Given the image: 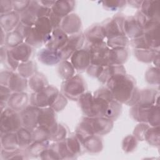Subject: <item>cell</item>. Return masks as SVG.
<instances>
[{
  "label": "cell",
  "instance_id": "1",
  "mask_svg": "<svg viewBox=\"0 0 160 160\" xmlns=\"http://www.w3.org/2000/svg\"><path fill=\"white\" fill-rule=\"evenodd\" d=\"M106 84L114 98L120 103L131 106L136 103L139 90L131 76L117 74L109 78Z\"/></svg>",
  "mask_w": 160,
  "mask_h": 160
},
{
  "label": "cell",
  "instance_id": "2",
  "mask_svg": "<svg viewBox=\"0 0 160 160\" xmlns=\"http://www.w3.org/2000/svg\"><path fill=\"white\" fill-rule=\"evenodd\" d=\"M59 93L54 86L48 85L38 92H34L30 98L31 105L39 108L50 107Z\"/></svg>",
  "mask_w": 160,
  "mask_h": 160
},
{
  "label": "cell",
  "instance_id": "3",
  "mask_svg": "<svg viewBox=\"0 0 160 160\" xmlns=\"http://www.w3.org/2000/svg\"><path fill=\"white\" fill-rule=\"evenodd\" d=\"M145 16L138 11L134 16L124 18L123 29L126 36L131 39L141 36L144 34V25L146 22Z\"/></svg>",
  "mask_w": 160,
  "mask_h": 160
},
{
  "label": "cell",
  "instance_id": "4",
  "mask_svg": "<svg viewBox=\"0 0 160 160\" xmlns=\"http://www.w3.org/2000/svg\"><path fill=\"white\" fill-rule=\"evenodd\" d=\"M22 122L20 114L11 108L4 109L1 113V134L16 132L21 128Z\"/></svg>",
  "mask_w": 160,
  "mask_h": 160
},
{
  "label": "cell",
  "instance_id": "5",
  "mask_svg": "<svg viewBox=\"0 0 160 160\" xmlns=\"http://www.w3.org/2000/svg\"><path fill=\"white\" fill-rule=\"evenodd\" d=\"M61 89L66 97L77 100L85 92V82L81 76L74 75L63 82Z\"/></svg>",
  "mask_w": 160,
  "mask_h": 160
},
{
  "label": "cell",
  "instance_id": "6",
  "mask_svg": "<svg viewBox=\"0 0 160 160\" xmlns=\"http://www.w3.org/2000/svg\"><path fill=\"white\" fill-rule=\"evenodd\" d=\"M88 50L91 57V64L102 66H109L108 58L109 48L105 41L90 44Z\"/></svg>",
  "mask_w": 160,
  "mask_h": 160
},
{
  "label": "cell",
  "instance_id": "7",
  "mask_svg": "<svg viewBox=\"0 0 160 160\" xmlns=\"http://www.w3.org/2000/svg\"><path fill=\"white\" fill-rule=\"evenodd\" d=\"M150 48H159V20L148 19L144 26V34Z\"/></svg>",
  "mask_w": 160,
  "mask_h": 160
},
{
  "label": "cell",
  "instance_id": "8",
  "mask_svg": "<svg viewBox=\"0 0 160 160\" xmlns=\"http://www.w3.org/2000/svg\"><path fill=\"white\" fill-rule=\"evenodd\" d=\"M85 39L84 34L82 33H77L70 35L68 37V40L65 46L59 50L61 61L67 60L71 58L72 53L76 50L80 49L82 47Z\"/></svg>",
  "mask_w": 160,
  "mask_h": 160
},
{
  "label": "cell",
  "instance_id": "9",
  "mask_svg": "<svg viewBox=\"0 0 160 160\" xmlns=\"http://www.w3.org/2000/svg\"><path fill=\"white\" fill-rule=\"evenodd\" d=\"M90 125L93 132L96 135H104L109 133L112 129L114 122L105 117H84Z\"/></svg>",
  "mask_w": 160,
  "mask_h": 160
},
{
  "label": "cell",
  "instance_id": "10",
  "mask_svg": "<svg viewBox=\"0 0 160 160\" xmlns=\"http://www.w3.org/2000/svg\"><path fill=\"white\" fill-rule=\"evenodd\" d=\"M39 111L40 108L34 106H26L20 114L22 126L31 131L36 129L38 126Z\"/></svg>",
  "mask_w": 160,
  "mask_h": 160
},
{
  "label": "cell",
  "instance_id": "11",
  "mask_svg": "<svg viewBox=\"0 0 160 160\" xmlns=\"http://www.w3.org/2000/svg\"><path fill=\"white\" fill-rule=\"evenodd\" d=\"M124 20L122 16H116L102 26L107 39L126 35L123 29Z\"/></svg>",
  "mask_w": 160,
  "mask_h": 160
},
{
  "label": "cell",
  "instance_id": "12",
  "mask_svg": "<svg viewBox=\"0 0 160 160\" xmlns=\"http://www.w3.org/2000/svg\"><path fill=\"white\" fill-rule=\"evenodd\" d=\"M70 62L77 71H82L87 69L91 64V57L89 51L84 49L76 50L71 55Z\"/></svg>",
  "mask_w": 160,
  "mask_h": 160
},
{
  "label": "cell",
  "instance_id": "13",
  "mask_svg": "<svg viewBox=\"0 0 160 160\" xmlns=\"http://www.w3.org/2000/svg\"><path fill=\"white\" fill-rule=\"evenodd\" d=\"M68 37V34L61 28L54 29L49 41L45 44L46 48L52 50L59 51L67 43Z\"/></svg>",
  "mask_w": 160,
  "mask_h": 160
},
{
  "label": "cell",
  "instance_id": "14",
  "mask_svg": "<svg viewBox=\"0 0 160 160\" xmlns=\"http://www.w3.org/2000/svg\"><path fill=\"white\" fill-rule=\"evenodd\" d=\"M57 125L55 111L50 107L40 108L38 116V126L48 128L51 133Z\"/></svg>",
  "mask_w": 160,
  "mask_h": 160
},
{
  "label": "cell",
  "instance_id": "15",
  "mask_svg": "<svg viewBox=\"0 0 160 160\" xmlns=\"http://www.w3.org/2000/svg\"><path fill=\"white\" fill-rule=\"evenodd\" d=\"M81 28V21L76 14H69L64 17L61 24V28L67 34L72 35L79 33Z\"/></svg>",
  "mask_w": 160,
  "mask_h": 160
},
{
  "label": "cell",
  "instance_id": "16",
  "mask_svg": "<svg viewBox=\"0 0 160 160\" xmlns=\"http://www.w3.org/2000/svg\"><path fill=\"white\" fill-rule=\"evenodd\" d=\"M19 21H21V15L14 11H12L6 14H1L0 16L1 29L7 33L15 30L19 24Z\"/></svg>",
  "mask_w": 160,
  "mask_h": 160
},
{
  "label": "cell",
  "instance_id": "17",
  "mask_svg": "<svg viewBox=\"0 0 160 160\" xmlns=\"http://www.w3.org/2000/svg\"><path fill=\"white\" fill-rule=\"evenodd\" d=\"M41 3L37 1H31L29 7L21 14L20 22L28 26H34L38 18L37 12Z\"/></svg>",
  "mask_w": 160,
  "mask_h": 160
},
{
  "label": "cell",
  "instance_id": "18",
  "mask_svg": "<svg viewBox=\"0 0 160 160\" xmlns=\"http://www.w3.org/2000/svg\"><path fill=\"white\" fill-rule=\"evenodd\" d=\"M159 95L158 91L152 89H142L139 91L138 96L136 104L150 107L154 104H159Z\"/></svg>",
  "mask_w": 160,
  "mask_h": 160
},
{
  "label": "cell",
  "instance_id": "19",
  "mask_svg": "<svg viewBox=\"0 0 160 160\" xmlns=\"http://www.w3.org/2000/svg\"><path fill=\"white\" fill-rule=\"evenodd\" d=\"M38 59L42 64L47 66H53L61 61V57L59 51L44 48L38 53Z\"/></svg>",
  "mask_w": 160,
  "mask_h": 160
},
{
  "label": "cell",
  "instance_id": "20",
  "mask_svg": "<svg viewBox=\"0 0 160 160\" xmlns=\"http://www.w3.org/2000/svg\"><path fill=\"white\" fill-rule=\"evenodd\" d=\"M11 55L19 62H24L30 61L29 59L32 52V47L23 42L18 46L9 50Z\"/></svg>",
  "mask_w": 160,
  "mask_h": 160
},
{
  "label": "cell",
  "instance_id": "21",
  "mask_svg": "<svg viewBox=\"0 0 160 160\" xmlns=\"http://www.w3.org/2000/svg\"><path fill=\"white\" fill-rule=\"evenodd\" d=\"M28 81L18 73L11 72L6 86L8 87L14 92H21L27 88Z\"/></svg>",
  "mask_w": 160,
  "mask_h": 160
},
{
  "label": "cell",
  "instance_id": "22",
  "mask_svg": "<svg viewBox=\"0 0 160 160\" xmlns=\"http://www.w3.org/2000/svg\"><path fill=\"white\" fill-rule=\"evenodd\" d=\"M140 12L149 19L159 20V6L157 1H142Z\"/></svg>",
  "mask_w": 160,
  "mask_h": 160
},
{
  "label": "cell",
  "instance_id": "23",
  "mask_svg": "<svg viewBox=\"0 0 160 160\" xmlns=\"http://www.w3.org/2000/svg\"><path fill=\"white\" fill-rule=\"evenodd\" d=\"M28 99V94L26 92H14L11 95L7 103L12 109L16 111H21L26 107Z\"/></svg>",
  "mask_w": 160,
  "mask_h": 160
},
{
  "label": "cell",
  "instance_id": "24",
  "mask_svg": "<svg viewBox=\"0 0 160 160\" xmlns=\"http://www.w3.org/2000/svg\"><path fill=\"white\" fill-rule=\"evenodd\" d=\"M36 30L43 37L44 44H46L51 37L53 30L49 18H38L34 26Z\"/></svg>",
  "mask_w": 160,
  "mask_h": 160
},
{
  "label": "cell",
  "instance_id": "25",
  "mask_svg": "<svg viewBox=\"0 0 160 160\" xmlns=\"http://www.w3.org/2000/svg\"><path fill=\"white\" fill-rule=\"evenodd\" d=\"M74 6L75 2L74 1H55L51 10L57 16L64 18L70 14L74 9Z\"/></svg>",
  "mask_w": 160,
  "mask_h": 160
},
{
  "label": "cell",
  "instance_id": "26",
  "mask_svg": "<svg viewBox=\"0 0 160 160\" xmlns=\"http://www.w3.org/2000/svg\"><path fill=\"white\" fill-rule=\"evenodd\" d=\"M108 58L109 65H123L128 59V51L126 48H109Z\"/></svg>",
  "mask_w": 160,
  "mask_h": 160
},
{
  "label": "cell",
  "instance_id": "27",
  "mask_svg": "<svg viewBox=\"0 0 160 160\" xmlns=\"http://www.w3.org/2000/svg\"><path fill=\"white\" fill-rule=\"evenodd\" d=\"M85 39L90 44H97L104 41L106 38L105 33L102 26L96 25L91 27L84 34Z\"/></svg>",
  "mask_w": 160,
  "mask_h": 160
},
{
  "label": "cell",
  "instance_id": "28",
  "mask_svg": "<svg viewBox=\"0 0 160 160\" xmlns=\"http://www.w3.org/2000/svg\"><path fill=\"white\" fill-rule=\"evenodd\" d=\"M126 74V72L123 65H109L104 67L102 72L98 79L100 82L104 84L111 77L117 74Z\"/></svg>",
  "mask_w": 160,
  "mask_h": 160
},
{
  "label": "cell",
  "instance_id": "29",
  "mask_svg": "<svg viewBox=\"0 0 160 160\" xmlns=\"http://www.w3.org/2000/svg\"><path fill=\"white\" fill-rule=\"evenodd\" d=\"M28 85L34 92H38L49 84L46 78L43 74L36 72L29 78Z\"/></svg>",
  "mask_w": 160,
  "mask_h": 160
},
{
  "label": "cell",
  "instance_id": "30",
  "mask_svg": "<svg viewBox=\"0 0 160 160\" xmlns=\"http://www.w3.org/2000/svg\"><path fill=\"white\" fill-rule=\"evenodd\" d=\"M1 148L5 150H15L18 149L19 144L16 132L1 134Z\"/></svg>",
  "mask_w": 160,
  "mask_h": 160
},
{
  "label": "cell",
  "instance_id": "31",
  "mask_svg": "<svg viewBox=\"0 0 160 160\" xmlns=\"http://www.w3.org/2000/svg\"><path fill=\"white\" fill-rule=\"evenodd\" d=\"M159 54L158 49H135L134 56L141 62L149 63L152 62L155 57Z\"/></svg>",
  "mask_w": 160,
  "mask_h": 160
},
{
  "label": "cell",
  "instance_id": "32",
  "mask_svg": "<svg viewBox=\"0 0 160 160\" xmlns=\"http://www.w3.org/2000/svg\"><path fill=\"white\" fill-rule=\"evenodd\" d=\"M150 107L135 104L131 107L130 110V114L135 121L139 122L147 123L148 114Z\"/></svg>",
  "mask_w": 160,
  "mask_h": 160
},
{
  "label": "cell",
  "instance_id": "33",
  "mask_svg": "<svg viewBox=\"0 0 160 160\" xmlns=\"http://www.w3.org/2000/svg\"><path fill=\"white\" fill-rule=\"evenodd\" d=\"M82 144L84 148L90 152L96 153L101 151L103 148L102 141L101 138L96 134L92 135L86 139Z\"/></svg>",
  "mask_w": 160,
  "mask_h": 160
},
{
  "label": "cell",
  "instance_id": "34",
  "mask_svg": "<svg viewBox=\"0 0 160 160\" xmlns=\"http://www.w3.org/2000/svg\"><path fill=\"white\" fill-rule=\"evenodd\" d=\"M19 148L21 149L27 148L32 142V131L21 127L16 131Z\"/></svg>",
  "mask_w": 160,
  "mask_h": 160
},
{
  "label": "cell",
  "instance_id": "35",
  "mask_svg": "<svg viewBox=\"0 0 160 160\" xmlns=\"http://www.w3.org/2000/svg\"><path fill=\"white\" fill-rule=\"evenodd\" d=\"M24 41L31 47H39L44 44L43 37L36 30L34 26L31 28Z\"/></svg>",
  "mask_w": 160,
  "mask_h": 160
},
{
  "label": "cell",
  "instance_id": "36",
  "mask_svg": "<svg viewBox=\"0 0 160 160\" xmlns=\"http://www.w3.org/2000/svg\"><path fill=\"white\" fill-rule=\"evenodd\" d=\"M81 109L87 117H90L92 104V94L91 92H84L78 99Z\"/></svg>",
  "mask_w": 160,
  "mask_h": 160
},
{
  "label": "cell",
  "instance_id": "37",
  "mask_svg": "<svg viewBox=\"0 0 160 160\" xmlns=\"http://www.w3.org/2000/svg\"><path fill=\"white\" fill-rule=\"evenodd\" d=\"M49 148V141H33L28 148L27 152L28 155L33 157L39 156L41 154Z\"/></svg>",
  "mask_w": 160,
  "mask_h": 160
},
{
  "label": "cell",
  "instance_id": "38",
  "mask_svg": "<svg viewBox=\"0 0 160 160\" xmlns=\"http://www.w3.org/2000/svg\"><path fill=\"white\" fill-rule=\"evenodd\" d=\"M75 69L71 62L64 60L60 62L58 66V74L59 76L65 80L70 79L74 76Z\"/></svg>",
  "mask_w": 160,
  "mask_h": 160
},
{
  "label": "cell",
  "instance_id": "39",
  "mask_svg": "<svg viewBox=\"0 0 160 160\" xmlns=\"http://www.w3.org/2000/svg\"><path fill=\"white\" fill-rule=\"evenodd\" d=\"M18 74L24 78H30L36 71V64L32 61L20 62L18 68Z\"/></svg>",
  "mask_w": 160,
  "mask_h": 160
},
{
  "label": "cell",
  "instance_id": "40",
  "mask_svg": "<svg viewBox=\"0 0 160 160\" xmlns=\"http://www.w3.org/2000/svg\"><path fill=\"white\" fill-rule=\"evenodd\" d=\"M159 126H150L145 134L144 141H146L149 145L159 146Z\"/></svg>",
  "mask_w": 160,
  "mask_h": 160
},
{
  "label": "cell",
  "instance_id": "41",
  "mask_svg": "<svg viewBox=\"0 0 160 160\" xmlns=\"http://www.w3.org/2000/svg\"><path fill=\"white\" fill-rule=\"evenodd\" d=\"M24 40V39L22 36L16 30H14L7 33L5 38L4 44L11 49L23 43Z\"/></svg>",
  "mask_w": 160,
  "mask_h": 160
},
{
  "label": "cell",
  "instance_id": "42",
  "mask_svg": "<svg viewBox=\"0 0 160 160\" xmlns=\"http://www.w3.org/2000/svg\"><path fill=\"white\" fill-rule=\"evenodd\" d=\"M147 123L152 127L159 126L160 114L159 105H153L150 107L148 114Z\"/></svg>",
  "mask_w": 160,
  "mask_h": 160
},
{
  "label": "cell",
  "instance_id": "43",
  "mask_svg": "<svg viewBox=\"0 0 160 160\" xmlns=\"http://www.w3.org/2000/svg\"><path fill=\"white\" fill-rule=\"evenodd\" d=\"M32 142L33 141H49L51 137L50 131L41 126H38V127L32 131Z\"/></svg>",
  "mask_w": 160,
  "mask_h": 160
},
{
  "label": "cell",
  "instance_id": "44",
  "mask_svg": "<svg viewBox=\"0 0 160 160\" xmlns=\"http://www.w3.org/2000/svg\"><path fill=\"white\" fill-rule=\"evenodd\" d=\"M107 46L110 48H126L129 43V38L126 35L119 36L117 37L107 39L106 42Z\"/></svg>",
  "mask_w": 160,
  "mask_h": 160
},
{
  "label": "cell",
  "instance_id": "45",
  "mask_svg": "<svg viewBox=\"0 0 160 160\" xmlns=\"http://www.w3.org/2000/svg\"><path fill=\"white\" fill-rule=\"evenodd\" d=\"M65 141L69 152L74 157L79 154L81 151L80 144L81 143L76 136V135L69 137L65 139Z\"/></svg>",
  "mask_w": 160,
  "mask_h": 160
},
{
  "label": "cell",
  "instance_id": "46",
  "mask_svg": "<svg viewBox=\"0 0 160 160\" xmlns=\"http://www.w3.org/2000/svg\"><path fill=\"white\" fill-rule=\"evenodd\" d=\"M146 81L151 84H159V69L152 67L147 70L145 74Z\"/></svg>",
  "mask_w": 160,
  "mask_h": 160
},
{
  "label": "cell",
  "instance_id": "47",
  "mask_svg": "<svg viewBox=\"0 0 160 160\" xmlns=\"http://www.w3.org/2000/svg\"><path fill=\"white\" fill-rule=\"evenodd\" d=\"M67 135V131L62 124H58L56 128L51 132L50 141L56 142L61 141L65 139Z\"/></svg>",
  "mask_w": 160,
  "mask_h": 160
},
{
  "label": "cell",
  "instance_id": "48",
  "mask_svg": "<svg viewBox=\"0 0 160 160\" xmlns=\"http://www.w3.org/2000/svg\"><path fill=\"white\" fill-rule=\"evenodd\" d=\"M138 139L133 135L126 136L122 142V148L126 152L132 151L137 146Z\"/></svg>",
  "mask_w": 160,
  "mask_h": 160
},
{
  "label": "cell",
  "instance_id": "49",
  "mask_svg": "<svg viewBox=\"0 0 160 160\" xmlns=\"http://www.w3.org/2000/svg\"><path fill=\"white\" fill-rule=\"evenodd\" d=\"M150 126L146 122H140L134 128L133 136L138 141H144L145 134Z\"/></svg>",
  "mask_w": 160,
  "mask_h": 160
},
{
  "label": "cell",
  "instance_id": "50",
  "mask_svg": "<svg viewBox=\"0 0 160 160\" xmlns=\"http://www.w3.org/2000/svg\"><path fill=\"white\" fill-rule=\"evenodd\" d=\"M68 100L66 96L62 93L59 92L58 97L52 103V104L50 106L51 109H52L55 112H59L62 111L67 105Z\"/></svg>",
  "mask_w": 160,
  "mask_h": 160
},
{
  "label": "cell",
  "instance_id": "51",
  "mask_svg": "<svg viewBox=\"0 0 160 160\" xmlns=\"http://www.w3.org/2000/svg\"><path fill=\"white\" fill-rule=\"evenodd\" d=\"M103 7L109 11H116L122 8L127 3L126 1H101Z\"/></svg>",
  "mask_w": 160,
  "mask_h": 160
},
{
  "label": "cell",
  "instance_id": "52",
  "mask_svg": "<svg viewBox=\"0 0 160 160\" xmlns=\"http://www.w3.org/2000/svg\"><path fill=\"white\" fill-rule=\"evenodd\" d=\"M31 1H12L13 9L17 12H23L30 4Z\"/></svg>",
  "mask_w": 160,
  "mask_h": 160
},
{
  "label": "cell",
  "instance_id": "53",
  "mask_svg": "<svg viewBox=\"0 0 160 160\" xmlns=\"http://www.w3.org/2000/svg\"><path fill=\"white\" fill-rule=\"evenodd\" d=\"M104 66L97 65L94 64H91L86 69L87 73L91 77L98 78L101 73L102 72Z\"/></svg>",
  "mask_w": 160,
  "mask_h": 160
},
{
  "label": "cell",
  "instance_id": "54",
  "mask_svg": "<svg viewBox=\"0 0 160 160\" xmlns=\"http://www.w3.org/2000/svg\"><path fill=\"white\" fill-rule=\"evenodd\" d=\"M13 9L12 1L1 0L0 1V14H4L12 11Z\"/></svg>",
  "mask_w": 160,
  "mask_h": 160
},
{
  "label": "cell",
  "instance_id": "55",
  "mask_svg": "<svg viewBox=\"0 0 160 160\" xmlns=\"http://www.w3.org/2000/svg\"><path fill=\"white\" fill-rule=\"evenodd\" d=\"M11 94H12L11 91L8 87L3 85H1V91H0L1 102L6 103Z\"/></svg>",
  "mask_w": 160,
  "mask_h": 160
},
{
  "label": "cell",
  "instance_id": "56",
  "mask_svg": "<svg viewBox=\"0 0 160 160\" xmlns=\"http://www.w3.org/2000/svg\"><path fill=\"white\" fill-rule=\"evenodd\" d=\"M5 61L7 62L8 65L9 66V68L12 70V71H15L16 69H18L20 62L18 61H16L9 53V50H8L7 52V56Z\"/></svg>",
  "mask_w": 160,
  "mask_h": 160
},
{
  "label": "cell",
  "instance_id": "57",
  "mask_svg": "<svg viewBox=\"0 0 160 160\" xmlns=\"http://www.w3.org/2000/svg\"><path fill=\"white\" fill-rule=\"evenodd\" d=\"M52 12L51 8L45 7L42 5H40L38 9L37 12V16L38 18H49L50 14Z\"/></svg>",
  "mask_w": 160,
  "mask_h": 160
},
{
  "label": "cell",
  "instance_id": "58",
  "mask_svg": "<svg viewBox=\"0 0 160 160\" xmlns=\"http://www.w3.org/2000/svg\"><path fill=\"white\" fill-rule=\"evenodd\" d=\"M49 19L50 20L52 27L54 29L59 28V26H61V22H62V20L63 18L57 16L56 14H55L54 13H53L52 12L49 17Z\"/></svg>",
  "mask_w": 160,
  "mask_h": 160
},
{
  "label": "cell",
  "instance_id": "59",
  "mask_svg": "<svg viewBox=\"0 0 160 160\" xmlns=\"http://www.w3.org/2000/svg\"><path fill=\"white\" fill-rule=\"evenodd\" d=\"M127 3L129 4L131 6L136 8H140L142 1H126Z\"/></svg>",
  "mask_w": 160,
  "mask_h": 160
},
{
  "label": "cell",
  "instance_id": "60",
  "mask_svg": "<svg viewBox=\"0 0 160 160\" xmlns=\"http://www.w3.org/2000/svg\"><path fill=\"white\" fill-rule=\"evenodd\" d=\"M39 2L41 5L47 8H51L55 2V1H40Z\"/></svg>",
  "mask_w": 160,
  "mask_h": 160
},
{
  "label": "cell",
  "instance_id": "61",
  "mask_svg": "<svg viewBox=\"0 0 160 160\" xmlns=\"http://www.w3.org/2000/svg\"><path fill=\"white\" fill-rule=\"evenodd\" d=\"M152 62H153L154 64L155 65L156 68H159V54H158V55L155 57V58L154 59V60L152 61Z\"/></svg>",
  "mask_w": 160,
  "mask_h": 160
}]
</instances>
